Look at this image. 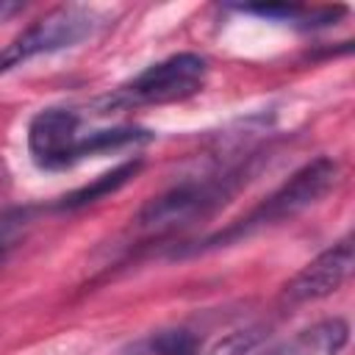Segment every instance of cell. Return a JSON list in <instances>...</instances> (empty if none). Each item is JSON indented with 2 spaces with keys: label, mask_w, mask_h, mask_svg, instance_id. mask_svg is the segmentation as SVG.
<instances>
[{
  "label": "cell",
  "mask_w": 355,
  "mask_h": 355,
  "mask_svg": "<svg viewBox=\"0 0 355 355\" xmlns=\"http://www.w3.org/2000/svg\"><path fill=\"white\" fill-rule=\"evenodd\" d=\"M78 114L69 108H44L28 125V150L42 169H67L75 164Z\"/></svg>",
  "instance_id": "cell-5"
},
{
  "label": "cell",
  "mask_w": 355,
  "mask_h": 355,
  "mask_svg": "<svg viewBox=\"0 0 355 355\" xmlns=\"http://www.w3.org/2000/svg\"><path fill=\"white\" fill-rule=\"evenodd\" d=\"M139 169H141V161H139V158L125 161V164L114 166L111 172H103V175H100V178H94L92 183H86V186L75 189L72 194L61 197L55 208H61V211H75V208L92 205V202H97V200H103V197H108V194L119 191V189H122V186H125V183H128Z\"/></svg>",
  "instance_id": "cell-7"
},
{
  "label": "cell",
  "mask_w": 355,
  "mask_h": 355,
  "mask_svg": "<svg viewBox=\"0 0 355 355\" xmlns=\"http://www.w3.org/2000/svg\"><path fill=\"white\" fill-rule=\"evenodd\" d=\"M355 263V247L352 239H341L338 244L327 247L324 252H319L311 263H305L288 283H286V300L291 302H311V300H322L333 291H338Z\"/></svg>",
  "instance_id": "cell-6"
},
{
  "label": "cell",
  "mask_w": 355,
  "mask_h": 355,
  "mask_svg": "<svg viewBox=\"0 0 355 355\" xmlns=\"http://www.w3.org/2000/svg\"><path fill=\"white\" fill-rule=\"evenodd\" d=\"M100 22H103V17L86 6H61L50 14H44L25 33H19L11 44H6L0 50V75L11 72L14 67L25 64L33 55L75 47L78 42L89 39L100 28Z\"/></svg>",
  "instance_id": "cell-4"
},
{
  "label": "cell",
  "mask_w": 355,
  "mask_h": 355,
  "mask_svg": "<svg viewBox=\"0 0 355 355\" xmlns=\"http://www.w3.org/2000/svg\"><path fill=\"white\" fill-rule=\"evenodd\" d=\"M11 247H14V233H11L8 225H0V263L6 261V255H8Z\"/></svg>",
  "instance_id": "cell-10"
},
{
  "label": "cell",
  "mask_w": 355,
  "mask_h": 355,
  "mask_svg": "<svg viewBox=\"0 0 355 355\" xmlns=\"http://www.w3.org/2000/svg\"><path fill=\"white\" fill-rule=\"evenodd\" d=\"M19 8H22V3H6V0H0V22L8 19L11 14H17Z\"/></svg>",
  "instance_id": "cell-11"
},
{
  "label": "cell",
  "mask_w": 355,
  "mask_h": 355,
  "mask_svg": "<svg viewBox=\"0 0 355 355\" xmlns=\"http://www.w3.org/2000/svg\"><path fill=\"white\" fill-rule=\"evenodd\" d=\"M208 64L197 53H178L169 55L144 72H139L130 83L97 97L92 103L94 114H114L125 108H139V105H161V103H175L197 94L205 83Z\"/></svg>",
  "instance_id": "cell-3"
},
{
  "label": "cell",
  "mask_w": 355,
  "mask_h": 355,
  "mask_svg": "<svg viewBox=\"0 0 355 355\" xmlns=\"http://www.w3.org/2000/svg\"><path fill=\"white\" fill-rule=\"evenodd\" d=\"M153 355H200V344L189 330H164L150 344Z\"/></svg>",
  "instance_id": "cell-9"
},
{
  "label": "cell",
  "mask_w": 355,
  "mask_h": 355,
  "mask_svg": "<svg viewBox=\"0 0 355 355\" xmlns=\"http://www.w3.org/2000/svg\"><path fill=\"white\" fill-rule=\"evenodd\" d=\"M150 141V133L141 128H111V130H94L83 139H78L75 147V161L86 158V155H100V153H114L130 144H141Z\"/></svg>",
  "instance_id": "cell-8"
},
{
  "label": "cell",
  "mask_w": 355,
  "mask_h": 355,
  "mask_svg": "<svg viewBox=\"0 0 355 355\" xmlns=\"http://www.w3.org/2000/svg\"><path fill=\"white\" fill-rule=\"evenodd\" d=\"M247 175H250V166L236 164V166H227L214 175L180 180L178 186L153 197L139 211L136 222H139V227L155 230V233H166V230H178V227L202 222L214 211H219L222 205L230 202V197L244 186Z\"/></svg>",
  "instance_id": "cell-2"
},
{
  "label": "cell",
  "mask_w": 355,
  "mask_h": 355,
  "mask_svg": "<svg viewBox=\"0 0 355 355\" xmlns=\"http://www.w3.org/2000/svg\"><path fill=\"white\" fill-rule=\"evenodd\" d=\"M338 178V166L336 161L330 158H313L308 161L305 166H300L280 189H275L261 205H255L247 216H241L239 222H233L230 227L197 241L194 247L189 250H180L175 255H194V252H208V250H219V247H227L233 241H241V239H250L272 225H280V222H288L294 219L297 214H302L305 208L316 205L336 183Z\"/></svg>",
  "instance_id": "cell-1"
}]
</instances>
